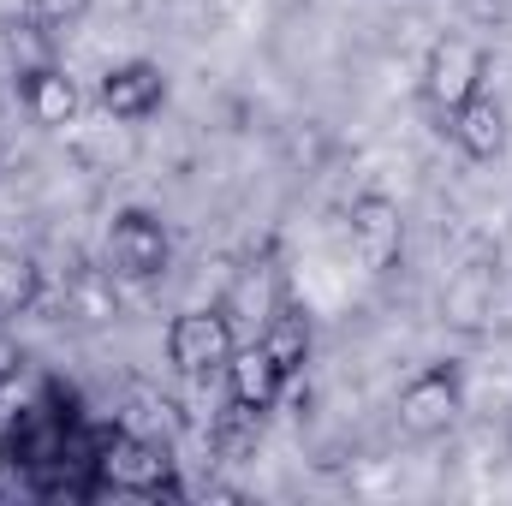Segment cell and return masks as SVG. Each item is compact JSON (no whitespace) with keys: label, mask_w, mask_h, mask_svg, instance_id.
Returning <instances> with one entry per match:
<instances>
[{"label":"cell","mask_w":512,"mask_h":506,"mask_svg":"<svg viewBox=\"0 0 512 506\" xmlns=\"http://www.w3.org/2000/svg\"><path fill=\"white\" fill-rule=\"evenodd\" d=\"M483 90H489V48L477 36H459V30L435 36L429 54H423V102L447 120Z\"/></svg>","instance_id":"obj_1"},{"label":"cell","mask_w":512,"mask_h":506,"mask_svg":"<svg viewBox=\"0 0 512 506\" xmlns=\"http://www.w3.org/2000/svg\"><path fill=\"white\" fill-rule=\"evenodd\" d=\"M393 417L411 441H435L465 417V370L459 364H423L393 393Z\"/></svg>","instance_id":"obj_2"},{"label":"cell","mask_w":512,"mask_h":506,"mask_svg":"<svg viewBox=\"0 0 512 506\" xmlns=\"http://www.w3.org/2000/svg\"><path fill=\"white\" fill-rule=\"evenodd\" d=\"M108 274L114 280H161L167 268H173V239H167V227L149 215V209H120L114 221H108Z\"/></svg>","instance_id":"obj_3"},{"label":"cell","mask_w":512,"mask_h":506,"mask_svg":"<svg viewBox=\"0 0 512 506\" xmlns=\"http://www.w3.org/2000/svg\"><path fill=\"white\" fill-rule=\"evenodd\" d=\"M167 364L179 370V376H215V370H227V358L239 352V340H233V316L227 310H179L173 322H167Z\"/></svg>","instance_id":"obj_4"},{"label":"cell","mask_w":512,"mask_h":506,"mask_svg":"<svg viewBox=\"0 0 512 506\" xmlns=\"http://www.w3.org/2000/svg\"><path fill=\"white\" fill-rule=\"evenodd\" d=\"M96 102L108 120L120 126H137V120H155L167 108V72L155 60H114L96 84Z\"/></svg>","instance_id":"obj_5"},{"label":"cell","mask_w":512,"mask_h":506,"mask_svg":"<svg viewBox=\"0 0 512 506\" xmlns=\"http://www.w3.org/2000/svg\"><path fill=\"white\" fill-rule=\"evenodd\" d=\"M346 221H352V256H358L370 274H387V268L405 256V221H399V203H393V197L364 191Z\"/></svg>","instance_id":"obj_6"},{"label":"cell","mask_w":512,"mask_h":506,"mask_svg":"<svg viewBox=\"0 0 512 506\" xmlns=\"http://www.w3.org/2000/svg\"><path fill=\"white\" fill-rule=\"evenodd\" d=\"M102 477H108V489H120V495H161V489H173V459H167L155 441L120 435V441L108 447V459H102Z\"/></svg>","instance_id":"obj_7"},{"label":"cell","mask_w":512,"mask_h":506,"mask_svg":"<svg viewBox=\"0 0 512 506\" xmlns=\"http://www.w3.org/2000/svg\"><path fill=\"white\" fill-rule=\"evenodd\" d=\"M447 137L459 143L465 161H501L507 155V108H501V96L483 90L459 114H447Z\"/></svg>","instance_id":"obj_8"},{"label":"cell","mask_w":512,"mask_h":506,"mask_svg":"<svg viewBox=\"0 0 512 506\" xmlns=\"http://www.w3.org/2000/svg\"><path fill=\"white\" fill-rule=\"evenodd\" d=\"M489 316H495V274H489L483 262L453 268L447 286H441V322L459 328V334H483Z\"/></svg>","instance_id":"obj_9"},{"label":"cell","mask_w":512,"mask_h":506,"mask_svg":"<svg viewBox=\"0 0 512 506\" xmlns=\"http://www.w3.org/2000/svg\"><path fill=\"white\" fill-rule=\"evenodd\" d=\"M18 102H24V114H30L42 131H66L72 120H78V108H84L78 84H72L60 66H36V72H24Z\"/></svg>","instance_id":"obj_10"},{"label":"cell","mask_w":512,"mask_h":506,"mask_svg":"<svg viewBox=\"0 0 512 506\" xmlns=\"http://www.w3.org/2000/svg\"><path fill=\"white\" fill-rule=\"evenodd\" d=\"M227 387H233V405H245V411H268L274 399H280V387H286V376L274 370V358L262 352V340H251V346H239L233 358H227Z\"/></svg>","instance_id":"obj_11"},{"label":"cell","mask_w":512,"mask_h":506,"mask_svg":"<svg viewBox=\"0 0 512 506\" xmlns=\"http://www.w3.org/2000/svg\"><path fill=\"white\" fill-rule=\"evenodd\" d=\"M256 340H262V352L274 358V370H280L286 381L298 376L304 358H310V322H304V316H268Z\"/></svg>","instance_id":"obj_12"},{"label":"cell","mask_w":512,"mask_h":506,"mask_svg":"<svg viewBox=\"0 0 512 506\" xmlns=\"http://www.w3.org/2000/svg\"><path fill=\"white\" fill-rule=\"evenodd\" d=\"M42 298V268L30 251H12L0 245V316H18Z\"/></svg>","instance_id":"obj_13"},{"label":"cell","mask_w":512,"mask_h":506,"mask_svg":"<svg viewBox=\"0 0 512 506\" xmlns=\"http://www.w3.org/2000/svg\"><path fill=\"white\" fill-rule=\"evenodd\" d=\"M90 6H96V0H30V18L48 24V30H66V24H78Z\"/></svg>","instance_id":"obj_14"},{"label":"cell","mask_w":512,"mask_h":506,"mask_svg":"<svg viewBox=\"0 0 512 506\" xmlns=\"http://www.w3.org/2000/svg\"><path fill=\"white\" fill-rule=\"evenodd\" d=\"M12 364H18V352H12V346H6V340H0V376H6V370H12Z\"/></svg>","instance_id":"obj_15"},{"label":"cell","mask_w":512,"mask_h":506,"mask_svg":"<svg viewBox=\"0 0 512 506\" xmlns=\"http://www.w3.org/2000/svg\"><path fill=\"white\" fill-rule=\"evenodd\" d=\"M0 471H6V447H0Z\"/></svg>","instance_id":"obj_16"}]
</instances>
